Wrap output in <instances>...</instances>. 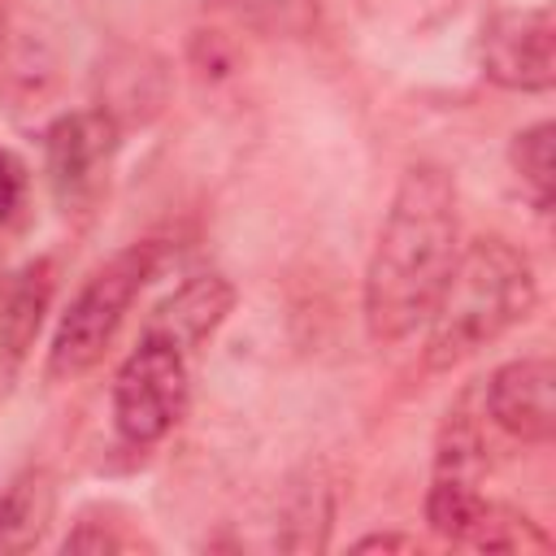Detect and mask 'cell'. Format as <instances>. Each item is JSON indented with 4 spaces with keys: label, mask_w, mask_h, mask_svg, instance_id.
Listing matches in <instances>:
<instances>
[{
    "label": "cell",
    "mask_w": 556,
    "mask_h": 556,
    "mask_svg": "<svg viewBox=\"0 0 556 556\" xmlns=\"http://www.w3.org/2000/svg\"><path fill=\"white\" fill-rule=\"evenodd\" d=\"M230 308H235L230 278H222V274H195V278H187L182 287H174L152 308L143 334H156V339H165V343H174L178 352L191 356V352H200L217 334V326L230 317Z\"/></svg>",
    "instance_id": "obj_9"
},
{
    "label": "cell",
    "mask_w": 556,
    "mask_h": 556,
    "mask_svg": "<svg viewBox=\"0 0 556 556\" xmlns=\"http://www.w3.org/2000/svg\"><path fill=\"white\" fill-rule=\"evenodd\" d=\"M56 513V486L43 469H26L0 495V556H17L43 543Z\"/></svg>",
    "instance_id": "obj_10"
},
{
    "label": "cell",
    "mask_w": 556,
    "mask_h": 556,
    "mask_svg": "<svg viewBox=\"0 0 556 556\" xmlns=\"http://www.w3.org/2000/svg\"><path fill=\"white\" fill-rule=\"evenodd\" d=\"M552 139H556V126L552 122H534V126L517 130L513 143H508V165L521 178V187L530 191V200H534L539 213L552 208V187H556V174H552L556 169Z\"/></svg>",
    "instance_id": "obj_11"
},
{
    "label": "cell",
    "mask_w": 556,
    "mask_h": 556,
    "mask_svg": "<svg viewBox=\"0 0 556 556\" xmlns=\"http://www.w3.org/2000/svg\"><path fill=\"white\" fill-rule=\"evenodd\" d=\"M52 287H56V269L48 256L0 269V387H9L17 365L26 361L43 326Z\"/></svg>",
    "instance_id": "obj_8"
},
{
    "label": "cell",
    "mask_w": 556,
    "mask_h": 556,
    "mask_svg": "<svg viewBox=\"0 0 556 556\" xmlns=\"http://www.w3.org/2000/svg\"><path fill=\"white\" fill-rule=\"evenodd\" d=\"M226 9L269 39H308L321 22V0H226Z\"/></svg>",
    "instance_id": "obj_12"
},
{
    "label": "cell",
    "mask_w": 556,
    "mask_h": 556,
    "mask_svg": "<svg viewBox=\"0 0 556 556\" xmlns=\"http://www.w3.org/2000/svg\"><path fill=\"white\" fill-rule=\"evenodd\" d=\"M356 552H417L421 543L413 534H400V530H378V534H365L352 543Z\"/></svg>",
    "instance_id": "obj_16"
},
{
    "label": "cell",
    "mask_w": 556,
    "mask_h": 556,
    "mask_svg": "<svg viewBox=\"0 0 556 556\" xmlns=\"http://www.w3.org/2000/svg\"><path fill=\"white\" fill-rule=\"evenodd\" d=\"M122 148V126L104 109L61 113L43 130V169L65 213H91L109 187V169Z\"/></svg>",
    "instance_id": "obj_5"
},
{
    "label": "cell",
    "mask_w": 556,
    "mask_h": 556,
    "mask_svg": "<svg viewBox=\"0 0 556 556\" xmlns=\"http://www.w3.org/2000/svg\"><path fill=\"white\" fill-rule=\"evenodd\" d=\"M4 9H9V0H0V52H4Z\"/></svg>",
    "instance_id": "obj_17"
},
{
    "label": "cell",
    "mask_w": 556,
    "mask_h": 556,
    "mask_svg": "<svg viewBox=\"0 0 556 556\" xmlns=\"http://www.w3.org/2000/svg\"><path fill=\"white\" fill-rule=\"evenodd\" d=\"M539 304V274L526 248L504 235H478L460 243L456 265L426 321L421 361L430 374L456 369L513 326H521Z\"/></svg>",
    "instance_id": "obj_2"
},
{
    "label": "cell",
    "mask_w": 556,
    "mask_h": 556,
    "mask_svg": "<svg viewBox=\"0 0 556 556\" xmlns=\"http://www.w3.org/2000/svg\"><path fill=\"white\" fill-rule=\"evenodd\" d=\"M22 200V165L13 161V152L0 148V226L9 222V213Z\"/></svg>",
    "instance_id": "obj_15"
},
{
    "label": "cell",
    "mask_w": 556,
    "mask_h": 556,
    "mask_svg": "<svg viewBox=\"0 0 556 556\" xmlns=\"http://www.w3.org/2000/svg\"><path fill=\"white\" fill-rule=\"evenodd\" d=\"M456 252H460L456 182L443 165L417 161L400 174V187L391 195V208L378 226L365 265L361 313L374 343H404L430 321L434 300L456 265Z\"/></svg>",
    "instance_id": "obj_1"
},
{
    "label": "cell",
    "mask_w": 556,
    "mask_h": 556,
    "mask_svg": "<svg viewBox=\"0 0 556 556\" xmlns=\"http://www.w3.org/2000/svg\"><path fill=\"white\" fill-rule=\"evenodd\" d=\"M191 356L156 334H139L113 374V426L130 447L161 443L187 413Z\"/></svg>",
    "instance_id": "obj_4"
},
{
    "label": "cell",
    "mask_w": 556,
    "mask_h": 556,
    "mask_svg": "<svg viewBox=\"0 0 556 556\" xmlns=\"http://www.w3.org/2000/svg\"><path fill=\"white\" fill-rule=\"evenodd\" d=\"M486 417L526 447H547L556 439V365L552 356L504 361L482 391Z\"/></svg>",
    "instance_id": "obj_7"
},
{
    "label": "cell",
    "mask_w": 556,
    "mask_h": 556,
    "mask_svg": "<svg viewBox=\"0 0 556 556\" xmlns=\"http://www.w3.org/2000/svg\"><path fill=\"white\" fill-rule=\"evenodd\" d=\"M156 269V243H130L122 252H113L70 300V308L56 321L52 348H48V382H74L87 369H96L104 361V352L113 348L130 304L139 300L143 282Z\"/></svg>",
    "instance_id": "obj_3"
},
{
    "label": "cell",
    "mask_w": 556,
    "mask_h": 556,
    "mask_svg": "<svg viewBox=\"0 0 556 556\" xmlns=\"http://www.w3.org/2000/svg\"><path fill=\"white\" fill-rule=\"evenodd\" d=\"M135 547H152V543L117 530V521H91V517H83L61 543V552H135Z\"/></svg>",
    "instance_id": "obj_14"
},
{
    "label": "cell",
    "mask_w": 556,
    "mask_h": 556,
    "mask_svg": "<svg viewBox=\"0 0 556 556\" xmlns=\"http://www.w3.org/2000/svg\"><path fill=\"white\" fill-rule=\"evenodd\" d=\"M473 547L478 552H552V534L530 513L491 500V513H486Z\"/></svg>",
    "instance_id": "obj_13"
},
{
    "label": "cell",
    "mask_w": 556,
    "mask_h": 556,
    "mask_svg": "<svg viewBox=\"0 0 556 556\" xmlns=\"http://www.w3.org/2000/svg\"><path fill=\"white\" fill-rule=\"evenodd\" d=\"M478 65L482 78L521 91V96H543L556 83V22L547 4L530 9H500L482 22L478 35Z\"/></svg>",
    "instance_id": "obj_6"
}]
</instances>
